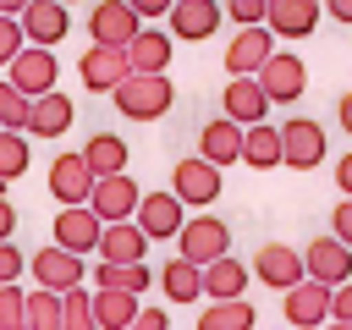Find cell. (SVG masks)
<instances>
[{"instance_id": "1", "label": "cell", "mask_w": 352, "mask_h": 330, "mask_svg": "<svg viewBox=\"0 0 352 330\" xmlns=\"http://www.w3.org/2000/svg\"><path fill=\"white\" fill-rule=\"evenodd\" d=\"M110 99H116V116H126V121H160L176 104V82L165 72H126L110 88Z\"/></svg>"}, {"instance_id": "2", "label": "cell", "mask_w": 352, "mask_h": 330, "mask_svg": "<svg viewBox=\"0 0 352 330\" xmlns=\"http://www.w3.org/2000/svg\"><path fill=\"white\" fill-rule=\"evenodd\" d=\"M170 242H176V253H182L187 264H209V258L231 253V231H226L220 214H187Z\"/></svg>"}, {"instance_id": "3", "label": "cell", "mask_w": 352, "mask_h": 330, "mask_svg": "<svg viewBox=\"0 0 352 330\" xmlns=\"http://www.w3.org/2000/svg\"><path fill=\"white\" fill-rule=\"evenodd\" d=\"M253 77H258V88H264L270 104H297L302 88H308V66H302V55H292V50H270Z\"/></svg>"}, {"instance_id": "4", "label": "cell", "mask_w": 352, "mask_h": 330, "mask_svg": "<svg viewBox=\"0 0 352 330\" xmlns=\"http://www.w3.org/2000/svg\"><path fill=\"white\" fill-rule=\"evenodd\" d=\"M280 308H286V324L292 330H319L330 319V286L314 280V275H297L286 292H280Z\"/></svg>"}, {"instance_id": "5", "label": "cell", "mask_w": 352, "mask_h": 330, "mask_svg": "<svg viewBox=\"0 0 352 330\" xmlns=\"http://www.w3.org/2000/svg\"><path fill=\"white\" fill-rule=\"evenodd\" d=\"M275 132H280V165L314 170V165L324 160V126H319L314 116H292V121H280Z\"/></svg>"}, {"instance_id": "6", "label": "cell", "mask_w": 352, "mask_h": 330, "mask_svg": "<svg viewBox=\"0 0 352 330\" xmlns=\"http://www.w3.org/2000/svg\"><path fill=\"white\" fill-rule=\"evenodd\" d=\"M55 77H60V66H55V50H44V44H22V50L6 60V82H16L28 99H33V94H50Z\"/></svg>"}, {"instance_id": "7", "label": "cell", "mask_w": 352, "mask_h": 330, "mask_svg": "<svg viewBox=\"0 0 352 330\" xmlns=\"http://www.w3.org/2000/svg\"><path fill=\"white\" fill-rule=\"evenodd\" d=\"M138 182L126 176V170H110V176H94V187H88V209L99 214V220H132V209H138Z\"/></svg>"}, {"instance_id": "8", "label": "cell", "mask_w": 352, "mask_h": 330, "mask_svg": "<svg viewBox=\"0 0 352 330\" xmlns=\"http://www.w3.org/2000/svg\"><path fill=\"white\" fill-rule=\"evenodd\" d=\"M132 214H138V231H143L148 242H170V236H176V226L187 220V204L165 187V192H143Z\"/></svg>"}, {"instance_id": "9", "label": "cell", "mask_w": 352, "mask_h": 330, "mask_svg": "<svg viewBox=\"0 0 352 330\" xmlns=\"http://www.w3.org/2000/svg\"><path fill=\"white\" fill-rule=\"evenodd\" d=\"M170 192L182 198V204H220V165H209L204 154L198 160H176V170H170Z\"/></svg>"}, {"instance_id": "10", "label": "cell", "mask_w": 352, "mask_h": 330, "mask_svg": "<svg viewBox=\"0 0 352 330\" xmlns=\"http://www.w3.org/2000/svg\"><path fill=\"white\" fill-rule=\"evenodd\" d=\"M16 22H22V38H28V44H44V50H55V44L72 33V16H66L60 0H28V6L16 11Z\"/></svg>"}, {"instance_id": "11", "label": "cell", "mask_w": 352, "mask_h": 330, "mask_svg": "<svg viewBox=\"0 0 352 330\" xmlns=\"http://www.w3.org/2000/svg\"><path fill=\"white\" fill-rule=\"evenodd\" d=\"M77 77H82L88 94H110L126 77V50L121 44H88L82 60H77Z\"/></svg>"}, {"instance_id": "12", "label": "cell", "mask_w": 352, "mask_h": 330, "mask_svg": "<svg viewBox=\"0 0 352 330\" xmlns=\"http://www.w3.org/2000/svg\"><path fill=\"white\" fill-rule=\"evenodd\" d=\"M88 187H94V170L82 160V148H66L50 160V192L55 204H88Z\"/></svg>"}, {"instance_id": "13", "label": "cell", "mask_w": 352, "mask_h": 330, "mask_svg": "<svg viewBox=\"0 0 352 330\" xmlns=\"http://www.w3.org/2000/svg\"><path fill=\"white\" fill-rule=\"evenodd\" d=\"M270 50H275V33H270L264 22H248V28L226 44V72H231V77H253Z\"/></svg>"}, {"instance_id": "14", "label": "cell", "mask_w": 352, "mask_h": 330, "mask_svg": "<svg viewBox=\"0 0 352 330\" xmlns=\"http://www.w3.org/2000/svg\"><path fill=\"white\" fill-rule=\"evenodd\" d=\"M99 226H104V220H99L88 204H60V214H55V248H66V253H94Z\"/></svg>"}, {"instance_id": "15", "label": "cell", "mask_w": 352, "mask_h": 330, "mask_svg": "<svg viewBox=\"0 0 352 330\" xmlns=\"http://www.w3.org/2000/svg\"><path fill=\"white\" fill-rule=\"evenodd\" d=\"M302 275H314V280H324V286L346 280V275H352V248H346L341 236H314L308 253H302Z\"/></svg>"}, {"instance_id": "16", "label": "cell", "mask_w": 352, "mask_h": 330, "mask_svg": "<svg viewBox=\"0 0 352 330\" xmlns=\"http://www.w3.org/2000/svg\"><path fill=\"white\" fill-rule=\"evenodd\" d=\"M138 28H143V16H138L126 0H94V11H88V33H94V44H126Z\"/></svg>"}, {"instance_id": "17", "label": "cell", "mask_w": 352, "mask_h": 330, "mask_svg": "<svg viewBox=\"0 0 352 330\" xmlns=\"http://www.w3.org/2000/svg\"><path fill=\"white\" fill-rule=\"evenodd\" d=\"M319 0H270L264 6V28L275 33V38H308L314 28H319Z\"/></svg>"}, {"instance_id": "18", "label": "cell", "mask_w": 352, "mask_h": 330, "mask_svg": "<svg viewBox=\"0 0 352 330\" xmlns=\"http://www.w3.org/2000/svg\"><path fill=\"white\" fill-rule=\"evenodd\" d=\"M94 253H99L104 264H132V258H143V253H148V236L138 231V220H104V226H99Z\"/></svg>"}, {"instance_id": "19", "label": "cell", "mask_w": 352, "mask_h": 330, "mask_svg": "<svg viewBox=\"0 0 352 330\" xmlns=\"http://www.w3.org/2000/svg\"><path fill=\"white\" fill-rule=\"evenodd\" d=\"M28 270H33V280H38L44 292H66V286H77V280H82V253L38 248V253L28 258Z\"/></svg>"}, {"instance_id": "20", "label": "cell", "mask_w": 352, "mask_h": 330, "mask_svg": "<svg viewBox=\"0 0 352 330\" xmlns=\"http://www.w3.org/2000/svg\"><path fill=\"white\" fill-rule=\"evenodd\" d=\"M165 22H170V38L198 44V38H209V33L220 28V6H214V0H170Z\"/></svg>"}, {"instance_id": "21", "label": "cell", "mask_w": 352, "mask_h": 330, "mask_svg": "<svg viewBox=\"0 0 352 330\" xmlns=\"http://www.w3.org/2000/svg\"><path fill=\"white\" fill-rule=\"evenodd\" d=\"M121 50H126V72H165V66H170L176 38H170L165 28H138Z\"/></svg>"}, {"instance_id": "22", "label": "cell", "mask_w": 352, "mask_h": 330, "mask_svg": "<svg viewBox=\"0 0 352 330\" xmlns=\"http://www.w3.org/2000/svg\"><path fill=\"white\" fill-rule=\"evenodd\" d=\"M72 99L60 94V88H50V94H33L28 99V126L22 132H33V138H60L66 126H72Z\"/></svg>"}, {"instance_id": "23", "label": "cell", "mask_w": 352, "mask_h": 330, "mask_svg": "<svg viewBox=\"0 0 352 330\" xmlns=\"http://www.w3.org/2000/svg\"><path fill=\"white\" fill-rule=\"evenodd\" d=\"M253 275H258L270 292H286V286L302 275V253L286 248V242H264V248L253 253Z\"/></svg>"}, {"instance_id": "24", "label": "cell", "mask_w": 352, "mask_h": 330, "mask_svg": "<svg viewBox=\"0 0 352 330\" xmlns=\"http://www.w3.org/2000/svg\"><path fill=\"white\" fill-rule=\"evenodd\" d=\"M220 110L248 126V121H264V116H270V99H264V88H258V77H231L226 94H220Z\"/></svg>"}, {"instance_id": "25", "label": "cell", "mask_w": 352, "mask_h": 330, "mask_svg": "<svg viewBox=\"0 0 352 330\" xmlns=\"http://www.w3.org/2000/svg\"><path fill=\"white\" fill-rule=\"evenodd\" d=\"M198 286H204V297H242L248 292V264L220 253V258L198 264Z\"/></svg>"}, {"instance_id": "26", "label": "cell", "mask_w": 352, "mask_h": 330, "mask_svg": "<svg viewBox=\"0 0 352 330\" xmlns=\"http://www.w3.org/2000/svg\"><path fill=\"white\" fill-rule=\"evenodd\" d=\"M198 154H204L209 165H231V160H242V121H231V116L209 121V126L198 132Z\"/></svg>"}, {"instance_id": "27", "label": "cell", "mask_w": 352, "mask_h": 330, "mask_svg": "<svg viewBox=\"0 0 352 330\" xmlns=\"http://www.w3.org/2000/svg\"><path fill=\"white\" fill-rule=\"evenodd\" d=\"M242 165H253V170H275L280 165V132L270 121H248L242 126Z\"/></svg>"}, {"instance_id": "28", "label": "cell", "mask_w": 352, "mask_h": 330, "mask_svg": "<svg viewBox=\"0 0 352 330\" xmlns=\"http://www.w3.org/2000/svg\"><path fill=\"white\" fill-rule=\"evenodd\" d=\"M88 302H94V324H99V330H121V324L138 314V297H132V292H116V286H94Z\"/></svg>"}, {"instance_id": "29", "label": "cell", "mask_w": 352, "mask_h": 330, "mask_svg": "<svg viewBox=\"0 0 352 330\" xmlns=\"http://www.w3.org/2000/svg\"><path fill=\"white\" fill-rule=\"evenodd\" d=\"M198 330H253V302L248 297H209L198 314Z\"/></svg>"}, {"instance_id": "30", "label": "cell", "mask_w": 352, "mask_h": 330, "mask_svg": "<svg viewBox=\"0 0 352 330\" xmlns=\"http://www.w3.org/2000/svg\"><path fill=\"white\" fill-rule=\"evenodd\" d=\"M94 286H116V292H148L154 286V270L143 264V258H132V264H104L99 258V270H94Z\"/></svg>"}, {"instance_id": "31", "label": "cell", "mask_w": 352, "mask_h": 330, "mask_svg": "<svg viewBox=\"0 0 352 330\" xmlns=\"http://www.w3.org/2000/svg\"><path fill=\"white\" fill-rule=\"evenodd\" d=\"M82 160H88V170H94V176H110V170H126V160H132V154H126V143H121L116 132H94V138H88V148H82Z\"/></svg>"}, {"instance_id": "32", "label": "cell", "mask_w": 352, "mask_h": 330, "mask_svg": "<svg viewBox=\"0 0 352 330\" xmlns=\"http://www.w3.org/2000/svg\"><path fill=\"white\" fill-rule=\"evenodd\" d=\"M160 286H165V297H170V302H198V297H204V286H198V264H187L182 253L165 264Z\"/></svg>"}, {"instance_id": "33", "label": "cell", "mask_w": 352, "mask_h": 330, "mask_svg": "<svg viewBox=\"0 0 352 330\" xmlns=\"http://www.w3.org/2000/svg\"><path fill=\"white\" fill-rule=\"evenodd\" d=\"M22 324L28 330H60V292H28L22 297Z\"/></svg>"}, {"instance_id": "34", "label": "cell", "mask_w": 352, "mask_h": 330, "mask_svg": "<svg viewBox=\"0 0 352 330\" xmlns=\"http://www.w3.org/2000/svg\"><path fill=\"white\" fill-rule=\"evenodd\" d=\"M60 330H99V324H94V302H88L82 280L60 292Z\"/></svg>"}, {"instance_id": "35", "label": "cell", "mask_w": 352, "mask_h": 330, "mask_svg": "<svg viewBox=\"0 0 352 330\" xmlns=\"http://www.w3.org/2000/svg\"><path fill=\"white\" fill-rule=\"evenodd\" d=\"M28 170V132L0 126V182H16Z\"/></svg>"}, {"instance_id": "36", "label": "cell", "mask_w": 352, "mask_h": 330, "mask_svg": "<svg viewBox=\"0 0 352 330\" xmlns=\"http://www.w3.org/2000/svg\"><path fill=\"white\" fill-rule=\"evenodd\" d=\"M0 126H11V132L28 126V94L16 82H6V77H0Z\"/></svg>"}, {"instance_id": "37", "label": "cell", "mask_w": 352, "mask_h": 330, "mask_svg": "<svg viewBox=\"0 0 352 330\" xmlns=\"http://www.w3.org/2000/svg\"><path fill=\"white\" fill-rule=\"evenodd\" d=\"M22 297H28V292H22L16 280L0 286V330H28V324H22Z\"/></svg>"}, {"instance_id": "38", "label": "cell", "mask_w": 352, "mask_h": 330, "mask_svg": "<svg viewBox=\"0 0 352 330\" xmlns=\"http://www.w3.org/2000/svg\"><path fill=\"white\" fill-rule=\"evenodd\" d=\"M22 44H28V38H22V22L0 11V66H6V60H11V55H16Z\"/></svg>"}, {"instance_id": "39", "label": "cell", "mask_w": 352, "mask_h": 330, "mask_svg": "<svg viewBox=\"0 0 352 330\" xmlns=\"http://www.w3.org/2000/svg\"><path fill=\"white\" fill-rule=\"evenodd\" d=\"M264 6H270V0H226V16L248 28V22H264Z\"/></svg>"}, {"instance_id": "40", "label": "cell", "mask_w": 352, "mask_h": 330, "mask_svg": "<svg viewBox=\"0 0 352 330\" xmlns=\"http://www.w3.org/2000/svg\"><path fill=\"white\" fill-rule=\"evenodd\" d=\"M330 319H352V275L330 286Z\"/></svg>"}, {"instance_id": "41", "label": "cell", "mask_w": 352, "mask_h": 330, "mask_svg": "<svg viewBox=\"0 0 352 330\" xmlns=\"http://www.w3.org/2000/svg\"><path fill=\"white\" fill-rule=\"evenodd\" d=\"M121 330H170V319H165V308H138Z\"/></svg>"}, {"instance_id": "42", "label": "cell", "mask_w": 352, "mask_h": 330, "mask_svg": "<svg viewBox=\"0 0 352 330\" xmlns=\"http://www.w3.org/2000/svg\"><path fill=\"white\" fill-rule=\"evenodd\" d=\"M22 270H28V258H22V253L11 248V236H6V242H0V286H6V280H16Z\"/></svg>"}, {"instance_id": "43", "label": "cell", "mask_w": 352, "mask_h": 330, "mask_svg": "<svg viewBox=\"0 0 352 330\" xmlns=\"http://www.w3.org/2000/svg\"><path fill=\"white\" fill-rule=\"evenodd\" d=\"M330 236H341V242L352 248V198L336 204V214H330Z\"/></svg>"}, {"instance_id": "44", "label": "cell", "mask_w": 352, "mask_h": 330, "mask_svg": "<svg viewBox=\"0 0 352 330\" xmlns=\"http://www.w3.org/2000/svg\"><path fill=\"white\" fill-rule=\"evenodd\" d=\"M336 187H341V192L352 198V148H346V154L336 160Z\"/></svg>"}, {"instance_id": "45", "label": "cell", "mask_w": 352, "mask_h": 330, "mask_svg": "<svg viewBox=\"0 0 352 330\" xmlns=\"http://www.w3.org/2000/svg\"><path fill=\"white\" fill-rule=\"evenodd\" d=\"M126 6H132L138 16H165V11H170V0H126Z\"/></svg>"}, {"instance_id": "46", "label": "cell", "mask_w": 352, "mask_h": 330, "mask_svg": "<svg viewBox=\"0 0 352 330\" xmlns=\"http://www.w3.org/2000/svg\"><path fill=\"white\" fill-rule=\"evenodd\" d=\"M11 231H16V209H11V204H6V192H0V242H6Z\"/></svg>"}, {"instance_id": "47", "label": "cell", "mask_w": 352, "mask_h": 330, "mask_svg": "<svg viewBox=\"0 0 352 330\" xmlns=\"http://www.w3.org/2000/svg\"><path fill=\"white\" fill-rule=\"evenodd\" d=\"M324 11H330L336 22H346V28H352V0H324Z\"/></svg>"}, {"instance_id": "48", "label": "cell", "mask_w": 352, "mask_h": 330, "mask_svg": "<svg viewBox=\"0 0 352 330\" xmlns=\"http://www.w3.org/2000/svg\"><path fill=\"white\" fill-rule=\"evenodd\" d=\"M336 116H341V126H346V138H352V94H341V104H336Z\"/></svg>"}, {"instance_id": "49", "label": "cell", "mask_w": 352, "mask_h": 330, "mask_svg": "<svg viewBox=\"0 0 352 330\" xmlns=\"http://www.w3.org/2000/svg\"><path fill=\"white\" fill-rule=\"evenodd\" d=\"M319 330H352V319H324Z\"/></svg>"}, {"instance_id": "50", "label": "cell", "mask_w": 352, "mask_h": 330, "mask_svg": "<svg viewBox=\"0 0 352 330\" xmlns=\"http://www.w3.org/2000/svg\"><path fill=\"white\" fill-rule=\"evenodd\" d=\"M22 6H28V0H0V11H6V16H16Z\"/></svg>"}, {"instance_id": "51", "label": "cell", "mask_w": 352, "mask_h": 330, "mask_svg": "<svg viewBox=\"0 0 352 330\" xmlns=\"http://www.w3.org/2000/svg\"><path fill=\"white\" fill-rule=\"evenodd\" d=\"M60 6H77V0H60Z\"/></svg>"}, {"instance_id": "52", "label": "cell", "mask_w": 352, "mask_h": 330, "mask_svg": "<svg viewBox=\"0 0 352 330\" xmlns=\"http://www.w3.org/2000/svg\"><path fill=\"white\" fill-rule=\"evenodd\" d=\"M0 192H6V182H0Z\"/></svg>"}]
</instances>
